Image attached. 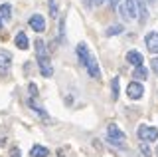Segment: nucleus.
Listing matches in <instances>:
<instances>
[{"mask_svg":"<svg viewBox=\"0 0 158 157\" xmlns=\"http://www.w3.org/2000/svg\"><path fill=\"white\" fill-rule=\"evenodd\" d=\"M34 48H36V58H38V62L49 60L48 48H46V42H44V40H36V42H34Z\"/></svg>","mask_w":158,"mask_h":157,"instance_id":"0eeeda50","label":"nucleus"},{"mask_svg":"<svg viewBox=\"0 0 158 157\" xmlns=\"http://www.w3.org/2000/svg\"><path fill=\"white\" fill-rule=\"evenodd\" d=\"M142 94H144V87H142V84H138V82H131L127 86V96L131 100H140Z\"/></svg>","mask_w":158,"mask_h":157,"instance_id":"20e7f679","label":"nucleus"},{"mask_svg":"<svg viewBox=\"0 0 158 157\" xmlns=\"http://www.w3.org/2000/svg\"><path fill=\"white\" fill-rule=\"evenodd\" d=\"M0 16H2L4 20H8V18L12 16V6H10V4H2V6H0Z\"/></svg>","mask_w":158,"mask_h":157,"instance_id":"dca6fc26","label":"nucleus"},{"mask_svg":"<svg viewBox=\"0 0 158 157\" xmlns=\"http://www.w3.org/2000/svg\"><path fill=\"white\" fill-rule=\"evenodd\" d=\"M0 30H2V18H0Z\"/></svg>","mask_w":158,"mask_h":157,"instance_id":"bb28decb","label":"nucleus"},{"mask_svg":"<svg viewBox=\"0 0 158 157\" xmlns=\"http://www.w3.org/2000/svg\"><path fill=\"white\" fill-rule=\"evenodd\" d=\"M132 76H135L136 80H142V82H144L146 78H148V70H146L144 66H138V68H135V72H132Z\"/></svg>","mask_w":158,"mask_h":157,"instance_id":"2eb2a0df","label":"nucleus"},{"mask_svg":"<svg viewBox=\"0 0 158 157\" xmlns=\"http://www.w3.org/2000/svg\"><path fill=\"white\" fill-rule=\"evenodd\" d=\"M144 2H148V4H152V6H154V4H156V0H144Z\"/></svg>","mask_w":158,"mask_h":157,"instance_id":"a878e982","label":"nucleus"},{"mask_svg":"<svg viewBox=\"0 0 158 157\" xmlns=\"http://www.w3.org/2000/svg\"><path fill=\"white\" fill-rule=\"evenodd\" d=\"M136 133L140 137V143L142 141H144V143H152V141L158 139V129L156 127H150V125H138Z\"/></svg>","mask_w":158,"mask_h":157,"instance_id":"f03ea898","label":"nucleus"},{"mask_svg":"<svg viewBox=\"0 0 158 157\" xmlns=\"http://www.w3.org/2000/svg\"><path fill=\"white\" fill-rule=\"evenodd\" d=\"M123 32V26H121V24H113V26H109L107 28V36H117V34H121Z\"/></svg>","mask_w":158,"mask_h":157,"instance_id":"a211bd4d","label":"nucleus"},{"mask_svg":"<svg viewBox=\"0 0 158 157\" xmlns=\"http://www.w3.org/2000/svg\"><path fill=\"white\" fill-rule=\"evenodd\" d=\"M144 44H146L148 52L158 54V32H148L144 36Z\"/></svg>","mask_w":158,"mask_h":157,"instance_id":"423d86ee","label":"nucleus"},{"mask_svg":"<svg viewBox=\"0 0 158 157\" xmlns=\"http://www.w3.org/2000/svg\"><path fill=\"white\" fill-rule=\"evenodd\" d=\"M28 105H30V107H32V110H34V111H36V114H40V115H42V117H44V119H46V117H48V114H46V111H44V110H42V107H40V105L36 104V101H32V100H30V101H28Z\"/></svg>","mask_w":158,"mask_h":157,"instance_id":"6ab92c4d","label":"nucleus"},{"mask_svg":"<svg viewBox=\"0 0 158 157\" xmlns=\"http://www.w3.org/2000/svg\"><path fill=\"white\" fill-rule=\"evenodd\" d=\"M10 68H12V54L0 48V76H8Z\"/></svg>","mask_w":158,"mask_h":157,"instance_id":"7ed1b4c3","label":"nucleus"},{"mask_svg":"<svg viewBox=\"0 0 158 157\" xmlns=\"http://www.w3.org/2000/svg\"><path fill=\"white\" fill-rule=\"evenodd\" d=\"M142 60H144V58H142V54L140 52H136V50H131V52H127V62L128 64H132V66H142Z\"/></svg>","mask_w":158,"mask_h":157,"instance_id":"9b49d317","label":"nucleus"},{"mask_svg":"<svg viewBox=\"0 0 158 157\" xmlns=\"http://www.w3.org/2000/svg\"><path fill=\"white\" fill-rule=\"evenodd\" d=\"M38 64H40V72H42L44 78L53 76V68H52V64H49V60H46V62H38Z\"/></svg>","mask_w":158,"mask_h":157,"instance_id":"4468645a","label":"nucleus"},{"mask_svg":"<svg viewBox=\"0 0 158 157\" xmlns=\"http://www.w3.org/2000/svg\"><path fill=\"white\" fill-rule=\"evenodd\" d=\"M85 68H87V72H89V76L91 78H101V70H99V64H97V58L93 56H89V60L85 64Z\"/></svg>","mask_w":158,"mask_h":157,"instance_id":"6e6552de","label":"nucleus"},{"mask_svg":"<svg viewBox=\"0 0 158 157\" xmlns=\"http://www.w3.org/2000/svg\"><path fill=\"white\" fill-rule=\"evenodd\" d=\"M28 24H30V28L36 30V32H44V30H46V20H44L42 14H32L30 20H28Z\"/></svg>","mask_w":158,"mask_h":157,"instance_id":"39448f33","label":"nucleus"},{"mask_svg":"<svg viewBox=\"0 0 158 157\" xmlns=\"http://www.w3.org/2000/svg\"><path fill=\"white\" fill-rule=\"evenodd\" d=\"M28 90H30V96H32V97L38 96V87H36V84H28Z\"/></svg>","mask_w":158,"mask_h":157,"instance_id":"5701e85b","label":"nucleus"},{"mask_svg":"<svg viewBox=\"0 0 158 157\" xmlns=\"http://www.w3.org/2000/svg\"><path fill=\"white\" fill-rule=\"evenodd\" d=\"M10 157H22V155H20V149H18V147H12V149H10Z\"/></svg>","mask_w":158,"mask_h":157,"instance_id":"b1692460","label":"nucleus"},{"mask_svg":"<svg viewBox=\"0 0 158 157\" xmlns=\"http://www.w3.org/2000/svg\"><path fill=\"white\" fill-rule=\"evenodd\" d=\"M107 135H109V143L115 147H125V133L117 127V123H109L107 125Z\"/></svg>","mask_w":158,"mask_h":157,"instance_id":"f257e3e1","label":"nucleus"},{"mask_svg":"<svg viewBox=\"0 0 158 157\" xmlns=\"http://www.w3.org/2000/svg\"><path fill=\"white\" fill-rule=\"evenodd\" d=\"M103 2H105V0H93V4H95V6H101Z\"/></svg>","mask_w":158,"mask_h":157,"instance_id":"393cba45","label":"nucleus"},{"mask_svg":"<svg viewBox=\"0 0 158 157\" xmlns=\"http://www.w3.org/2000/svg\"><path fill=\"white\" fill-rule=\"evenodd\" d=\"M156 151H158V149H156Z\"/></svg>","mask_w":158,"mask_h":157,"instance_id":"cd10ccee","label":"nucleus"},{"mask_svg":"<svg viewBox=\"0 0 158 157\" xmlns=\"http://www.w3.org/2000/svg\"><path fill=\"white\" fill-rule=\"evenodd\" d=\"M48 2H49V16L56 18L57 16V4H56V0H48Z\"/></svg>","mask_w":158,"mask_h":157,"instance_id":"aec40b11","label":"nucleus"},{"mask_svg":"<svg viewBox=\"0 0 158 157\" xmlns=\"http://www.w3.org/2000/svg\"><path fill=\"white\" fill-rule=\"evenodd\" d=\"M14 42H16V46L20 48V50H26V48H28V36H26V34H24V32H18L16 34V38H14Z\"/></svg>","mask_w":158,"mask_h":157,"instance_id":"ddd939ff","label":"nucleus"},{"mask_svg":"<svg viewBox=\"0 0 158 157\" xmlns=\"http://www.w3.org/2000/svg\"><path fill=\"white\" fill-rule=\"evenodd\" d=\"M48 155H49V151L44 145H34L30 149V157H48Z\"/></svg>","mask_w":158,"mask_h":157,"instance_id":"f8f14e48","label":"nucleus"},{"mask_svg":"<svg viewBox=\"0 0 158 157\" xmlns=\"http://www.w3.org/2000/svg\"><path fill=\"white\" fill-rule=\"evenodd\" d=\"M150 68H152V72L158 76V56H154V58L150 60Z\"/></svg>","mask_w":158,"mask_h":157,"instance_id":"4be33fe9","label":"nucleus"},{"mask_svg":"<svg viewBox=\"0 0 158 157\" xmlns=\"http://www.w3.org/2000/svg\"><path fill=\"white\" fill-rule=\"evenodd\" d=\"M140 153L144 157H152L150 155V149H148V143H140Z\"/></svg>","mask_w":158,"mask_h":157,"instance_id":"412c9836","label":"nucleus"},{"mask_svg":"<svg viewBox=\"0 0 158 157\" xmlns=\"http://www.w3.org/2000/svg\"><path fill=\"white\" fill-rule=\"evenodd\" d=\"M111 97L118 100V78H113V82H111Z\"/></svg>","mask_w":158,"mask_h":157,"instance_id":"f3484780","label":"nucleus"},{"mask_svg":"<svg viewBox=\"0 0 158 157\" xmlns=\"http://www.w3.org/2000/svg\"><path fill=\"white\" fill-rule=\"evenodd\" d=\"M77 58H79V62H81L83 64V66H85V64H87V60H89V56H91V52H89V48H87V44L85 42H81V44H79V46H77Z\"/></svg>","mask_w":158,"mask_h":157,"instance_id":"9d476101","label":"nucleus"},{"mask_svg":"<svg viewBox=\"0 0 158 157\" xmlns=\"http://www.w3.org/2000/svg\"><path fill=\"white\" fill-rule=\"evenodd\" d=\"M136 14H138V22L146 24L148 20V10H146V2L144 0H136Z\"/></svg>","mask_w":158,"mask_h":157,"instance_id":"1a4fd4ad","label":"nucleus"}]
</instances>
